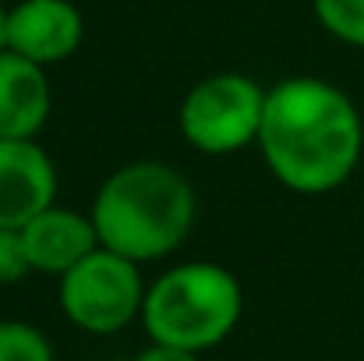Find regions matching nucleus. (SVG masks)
<instances>
[{
  "label": "nucleus",
  "mask_w": 364,
  "mask_h": 361,
  "mask_svg": "<svg viewBox=\"0 0 364 361\" xmlns=\"http://www.w3.org/2000/svg\"><path fill=\"white\" fill-rule=\"evenodd\" d=\"M272 177L301 195L336 192L361 163L364 124L354 100L326 78H283L265 93L258 142Z\"/></svg>",
  "instance_id": "nucleus-1"
},
{
  "label": "nucleus",
  "mask_w": 364,
  "mask_h": 361,
  "mask_svg": "<svg viewBox=\"0 0 364 361\" xmlns=\"http://www.w3.org/2000/svg\"><path fill=\"white\" fill-rule=\"evenodd\" d=\"M191 181L159 159H134L114 170L92 199L100 244L131 262H156L177 251L195 227Z\"/></svg>",
  "instance_id": "nucleus-2"
},
{
  "label": "nucleus",
  "mask_w": 364,
  "mask_h": 361,
  "mask_svg": "<svg viewBox=\"0 0 364 361\" xmlns=\"http://www.w3.org/2000/svg\"><path fill=\"white\" fill-rule=\"evenodd\" d=\"M241 308V283L227 266L181 262L149 283L141 326L152 344L205 355L234 333Z\"/></svg>",
  "instance_id": "nucleus-3"
},
{
  "label": "nucleus",
  "mask_w": 364,
  "mask_h": 361,
  "mask_svg": "<svg viewBox=\"0 0 364 361\" xmlns=\"http://www.w3.org/2000/svg\"><path fill=\"white\" fill-rule=\"evenodd\" d=\"M265 93L255 78L237 71H220L195 82L181 103V135L191 149L205 156H227L258 142Z\"/></svg>",
  "instance_id": "nucleus-4"
},
{
  "label": "nucleus",
  "mask_w": 364,
  "mask_h": 361,
  "mask_svg": "<svg viewBox=\"0 0 364 361\" xmlns=\"http://www.w3.org/2000/svg\"><path fill=\"white\" fill-rule=\"evenodd\" d=\"M145 291L138 262L110 248H96L60 276V308L82 333L110 337L141 319Z\"/></svg>",
  "instance_id": "nucleus-5"
},
{
  "label": "nucleus",
  "mask_w": 364,
  "mask_h": 361,
  "mask_svg": "<svg viewBox=\"0 0 364 361\" xmlns=\"http://www.w3.org/2000/svg\"><path fill=\"white\" fill-rule=\"evenodd\" d=\"M57 199V167L36 138H0V231H21Z\"/></svg>",
  "instance_id": "nucleus-6"
},
{
  "label": "nucleus",
  "mask_w": 364,
  "mask_h": 361,
  "mask_svg": "<svg viewBox=\"0 0 364 361\" xmlns=\"http://www.w3.org/2000/svg\"><path fill=\"white\" fill-rule=\"evenodd\" d=\"M82 11L71 0H18L7 7V50L50 68L82 46Z\"/></svg>",
  "instance_id": "nucleus-7"
},
{
  "label": "nucleus",
  "mask_w": 364,
  "mask_h": 361,
  "mask_svg": "<svg viewBox=\"0 0 364 361\" xmlns=\"http://www.w3.org/2000/svg\"><path fill=\"white\" fill-rule=\"evenodd\" d=\"M21 241H25L32 273H53V276H64L85 255L103 248L92 216L75 213V209H60L57 202L21 227Z\"/></svg>",
  "instance_id": "nucleus-8"
},
{
  "label": "nucleus",
  "mask_w": 364,
  "mask_h": 361,
  "mask_svg": "<svg viewBox=\"0 0 364 361\" xmlns=\"http://www.w3.org/2000/svg\"><path fill=\"white\" fill-rule=\"evenodd\" d=\"M50 107L46 68L14 50H0V138H36Z\"/></svg>",
  "instance_id": "nucleus-9"
},
{
  "label": "nucleus",
  "mask_w": 364,
  "mask_h": 361,
  "mask_svg": "<svg viewBox=\"0 0 364 361\" xmlns=\"http://www.w3.org/2000/svg\"><path fill=\"white\" fill-rule=\"evenodd\" d=\"M311 4L315 18L333 39L364 50V0H311Z\"/></svg>",
  "instance_id": "nucleus-10"
},
{
  "label": "nucleus",
  "mask_w": 364,
  "mask_h": 361,
  "mask_svg": "<svg viewBox=\"0 0 364 361\" xmlns=\"http://www.w3.org/2000/svg\"><path fill=\"white\" fill-rule=\"evenodd\" d=\"M0 361H57L50 340L18 319H4L0 323Z\"/></svg>",
  "instance_id": "nucleus-11"
},
{
  "label": "nucleus",
  "mask_w": 364,
  "mask_h": 361,
  "mask_svg": "<svg viewBox=\"0 0 364 361\" xmlns=\"http://www.w3.org/2000/svg\"><path fill=\"white\" fill-rule=\"evenodd\" d=\"M32 273L21 231H0V283H18Z\"/></svg>",
  "instance_id": "nucleus-12"
},
{
  "label": "nucleus",
  "mask_w": 364,
  "mask_h": 361,
  "mask_svg": "<svg viewBox=\"0 0 364 361\" xmlns=\"http://www.w3.org/2000/svg\"><path fill=\"white\" fill-rule=\"evenodd\" d=\"M134 361H202V355L177 351V347H163V344H149Z\"/></svg>",
  "instance_id": "nucleus-13"
},
{
  "label": "nucleus",
  "mask_w": 364,
  "mask_h": 361,
  "mask_svg": "<svg viewBox=\"0 0 364 361\" xmlns=\"http://www.w3.org/2000/svg\"><path fill=\"white\" fill-rule=\"evenodd\" d=\"M0 50H7V7L0 4Z\"/></svg>",
  "instance_id": "nucleus-14"
}]
</instances>
